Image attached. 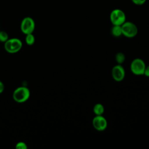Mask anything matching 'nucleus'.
Segmentation results:
<instances>
[{
	"mask_svg": "<svg viewBox=\"0 0 149 149\" xmlns=\"http://www.w3.org/2000/svg\"><path fill=\"white\" fill-rule=\"evenodd\" d=\"M22 42L17 38H9L4 43L5 51L9 54H15L18 52L22 48Z\"/></svg>",
	"mask_w": 149,
	"mask_h": 149,
	"instance_id": "nucleus-2",
	"label": "nucleus"
},
{
	"mask_svg": "<svg viewBox=\"0 0 149 149\" xmlns=\"http://www.w3.org/2000/svg\"><path fill=\"white\" fill-rule=\"evenodd\" d=\"M25 42L27 45H32L35 42V37L33 33L28 34L26 35L25 38Z\"/></svg>",
	"mask_w": 149,
	"mask_h": 149,
	"instance_id": "nucleus-11",
	"label": "nucleus"
},
{
	"mask_svg": "<svg viewBox=\"0 0 149 149\" xmlns=\"http://www.w3.org/2000/svg\"><path fill=\"white\" fill-rule=\"evenodd\" d=\"M111 34L113 37H119L122 35L121 26L113 25L111 29Z\"/></svg>",
	"mask_w": 149,
	"mask_h": 149,
	"instance_id": "nucleus-9",
	"label": "nucleus"
},
{
	"mask_svg": "<svg viewBox=\"0 0 149 149\" xmlns=\"http://www.w3.org/2000/svg\"><path fill=\"white\" fill-rule=\"evenodd\" d=\"M15 148L16 149H27V146L23 141H19L16 143L15 146Z\"/></svg>",
	"mask_w": 149,
	"mask_h": 149,
	"instance_id": "nucleus-14",
	"label": "nucleus"
},
{
	"mask_svg": "<svg viewBox=\"0 0 149 149\" xmlns=\"http://www.w3.org/2000/svg\"><path fill=\"white\" fill-rule=\"evenodd\" d=\"M93 112L95 115H102L104 112V107L102 104L97 103L93 107Z\"/></svg>",
	"mask_w": 149,
	"mask_h": 149,
	"instance_id": "nucleus-10",
	"label": "nucleus"
},
{
	"mask_svg": "<svg viewBox=\"0 0 149 149\" xmlns=\"http://www.w3.org/2000/svg\"><path fill=\"white\" fill-rule=\"evenodd\" d=\"M93 126L98 131H104L107 127V120L102 115H95L93 119Z\"/></svg>",
	"mask_w": 149,
	"mask_h": 149,
	"instance_id": "nucleus-7",
	"label": "nucleus"
},
{
	"mask_svg": "<svg viewBox=\"0 0 149 149\" xmlns=\"http://www.w3.org/2000/svg\"><path fill=\"white\" fill-rule=\"evenodd\" d=\"M132 1L137 5H142L146 2V0H132Z\"/></svg>",
	"mask_w": 149,
	"mask_h": 149,
	"instance_id": "nucleus-15",
	"label": "nucleus"
},
{
	"mask_svg": "<svg viewBox=\"0 0 149 149\" xmlns=\"http://www.w3.org/2000/svg\"><path fill=\"white\" fill-rule=\"evenodd\" d=\"M115 60L118 64L121 65L125 61V54L122 52H118L115 55Z\"/></svg>",
	"mask_w": 149,
	"mask_h": 149,
	"instance_id": "nucleus-12",
	"label": "nucleus"
},
{
	"mask_svg": "<svg viewBox=\"0 0 149 149\" xmlns=\"http://www.w3.org/2000/svg\"><path fill=\"white\" fill-rule=\"evenodd\" d=\"M122 35L127 38L134 37L138 33L136 25L131 22H125L121 25Z\"/></svg>",
	"mask_w": 149,
	"mask_h": 149,
	"instance_id": "nucleus-3",
	"label": "nucleus"
},
{
	"mask_svg": "<svg viewBox=\"0 0 149 149\" xmlns=\"http://www.w3.org/2000/svg\"><path fill=\"white\" fill-rule=\"evenodd\" d=\"M5 90L4 84L0 80V94L2 93Z\"/></svg>",
	"mask_w": 149,
	"mask_h": 149,
	"instance_id": "nucleus-17",
	"label": "nucleus"
},
{
	"mask_svg": "<svg viewBox=\"0 0 149 149\" xmlns=\"http://www.w3.org/2000/svg\"><path fill=\"white\" fill-rule=\"evenodd\" d=\"M30 96L29 89L24 86L16 88L12 94L13 99L17 103H23L27 101Z\"/></svg>",
	"mask_w": 149,
	"mask_h": 149,
	"instance_id": "nucleus-1",
	"label": "nucleus"
},
{
	"mask_svg": "<svg viewBox=\"0 0 149 149\" xmlns=\"http://www.w3.org/2000/svg\"><path fill=\"white\" fill-rule=\"evenodd\" d=\"M35 27V22L34 19L30 16L24 17L20 23L21 31L25 35L33 33L34 31Z\"/></svg>",
	"mask_w": 149,
	"mask_h": 149,
	"instance_id": "nucleus-5",
	"label": "nucleus"
},
{
	"mask_svg": "<svg viewBox=\"0 0 149 149\" xmlns=\"http://www.w3.org/2000/svg\"><path fill=\"white\" fill-rule=\"evenodd\" d=\"M109 18L113 25L121 26L126 22L125 13L119 9H113L110 13Z\"/></svg>",
	"mask_w": 149,
	"mask_h": 149,
	"instance_id": "nucleus-4",
	"label": "nucleus"
},
{
	"mask_svg": "<svg viewBox=\"0 0 149 149\" xmlns=\"http://www.w3.org/2000/svg\"><path fill=\"white\" fill-rule=\"evenodd\" d=\"M111 73L112 78L116 81H121L125 77V69L120 64H118L113 67Z\"/></svg>",
	"mask_w": 149,
	"mask_h": 149,
	"instance_id": "nucleus-8",
	"label": "nucleus"
},
{
	"mask_svg": "<svg viewBox=\"0 0 149 149\" xmlns=\"http://www.w3.org/2000/svg\"><path fill=\"white\" fill-rule=\"evenodd\" d=\"M146 63L144 61L140 58L133 59L130 63V70L135 75L140 76L144 74L146 68Z\"/></svg>",
	"mask_w": 149,
	"mask_h": 149,
	"instance_id": "nucleus-6",
	"label": "nucleus"
},
{
	"mask_svg": "<svg viewBox=\"0 0 149 149\" xmlns=\"http://www.w3.org/2000/svg\"><path fill=\"white\" fill-rule=\"evenodd\" d=\"M9 39L8 33L5 31H0V42L5 43Z\"/></svg>",
	"mask_w": 149,
	"mask_h": 149,
	"instance_id": "nucleus-13",
	"label": "nucleus"
},
{
	"mask_svg": "<svg viewBox=\"0 0 149 149\" xmlns=\"http://www.w3.org/2000/svg\"><path fill=\"white\" fill-rule=\"evenodd\" d=\"M143 75L146 76V77H149V65L146 66Z\"/></svg>",
	"mask_w": 149,
	"mask_h": 149,
	"instance_id": "nucleus-16",
	"label": "nucleus"
}]
</instances>
